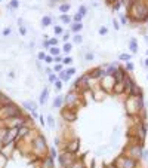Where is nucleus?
<instances>
[{
  "instance_id": "nucleus-44",
  "label": "nucleus",
  "mask_w": 148,
  "mask_h": 168,
  "mask_svg": "<svg viewBox=\"0 0 148 168\" xmlns=\"http://www.w3.org/2000/svg\"><path fill=\"white\" fill-rule=\"evenodd\" d=\"M55 33L56 34H62V28L61 27H55Z\"/></svg>"
},
{
  "instance_id": "nucleus-31",
  "label": "nucleus",
  "mask_w": 148,
  "mask_h": 168,
  "mask_svg": "<svg viewBox=\"0 0 148 168\" xmlns=\"http://www.w3.org/2000/svg\"><path fill=\"white\" fill-rule=\"evenodd\" d=\"M51 158H52V159H55V158H58V153H56V149H53V147L51 149Z\"/></svg>"
},
{
  "instance_id": "nucleus-7",
  "label": "nucleus",
  "mask_w": 148,
  "mask_h": 168,
  "mask_svg": "<svg viewBox=\"0 0 148 168\" xmlns=\"http://www.w3.org/2000/svg\"><path fill=\"white\" fill-rule=\"evenodd\" d=\"M79 100H80V97L77 95V92L71 91L68 95H65V106H67L68 109H74V107H77Z\"/></svg>"
},
{
  "instance_id": "nucleus-53",
  "label": "nucleus",
  "mask_w": 148,
  "mask_h": 168,
  "mask_svg": "<svg viewBox=\"0 0 148 168\" xmlns=\"http://www.w3.org/2000/svg\"><path fill=\"white\" fill-rule=\"evenodd\" d=\"M108 3H113V2H117V0H107Z\"/></svg>"
},
{
  "instance_id": "nucleus-30",
  "label": "nucleus",
  "mask_w": 148,
  "mask_h": 168,
  "mask_svg": "<svg viewBox=\"0 0 148 168\" xmlns=\"http://www.w3.org/2000/svg\"><path fill=\"white\" fill-rule=\"evenodd\" d=\"M68 9H70V5H67V3H65V5H61V6H59V11H61V12H67Z\"/></svg>"
},
{
  "instance_id": "nucleus-21",
  "label": "nucleus",
  "mask_w": 148,
  "mask_h": 168,
  "mask_svg": "<svg viewBox=\"0 0 148 168\" xmlns=\"http://www.w3.org/2000/svg\"><path fill=\"white\" fill-rule=\"evenodd\" d=\"M59 80H62V82H67V80H70V76L67 75V72H65V70L59 72Z\"/></svg>"
},
{
  "instance_id": "nucleus-19",
  "label": "nucleus",
  "mask_w": 148,
  "mask_h": 168,
  "mask_svg": "<svg viewBox=\"0 0 148 168\" xmlns=\"http://www.w3.org/2000/svg\"><path fill=\"white\" fill-rule=\"evenodd\" d=\"M82 28H83V24H82V23H74V24L71 26V30H73L74 33H79Z\"/></svg>"
},
{
  "instance_id": "nucleus-32",
  "label": "nucleus",
  "mask_w": 148,
  "mask_h": 168,
  "mask_svg": "<svg viewBox=\"0 0 148 168\" xmlns=\"http://www.w3.org/2000/svg\"><path fill=\"white\" fill-rule=\"evenodd\" d=\"M62 63H64V64H71V63H73V58H71V57H65V58L62 60Z\"/></svg>"
},
{
  "instance_id": "nucleus-46",
  "label": "nucleus",
  "mask_w": 148,
  "mask_h": 168,
  "mask_svg": "<svg viewBox=\"0 0 148 168\" xmlns=\"http://www.w3.org/2000/svg\"><path fill=\"white\" fill-rule=\"evenodd\" d=\"M37 57H39V60H45V58H46V55H45L43 52H39V55H37Z\"/></svg>"
},
{
  "instance_id": "nucleus-29",
  "label": "nucleus",
  "mask_w": 148,
  "mask_h": 168,
  "mask_svg": "<svg viewBox=\"0 0 148 168\" xmlns=\"http://www.w3.org/2000/svg\"><path fill=\"white\" fill-rule=\"evenodd\" d=\"M65 72H67V75H68L70 77L76 75V69H74V67H70V69H68V70H65Z\"/></svg>"
},
{
  "instance_id": "nucleus-26",
  "label": "nucleus",
  "mask_w": 148,
  "mask_h": 168,
  "mask_svg": "<svg viewBox=\"0 0 148 168\" xmlns=\"http://www.w3.org/2000/svg\"><path fill=\"white\" fill-rule=\"evenodd\" d=\"M73 42H74V43H82V42H83V37H82L80 34H76V36L73 37Z\"/></svg>"
},
{
  "instance_id": "nucleus-4",
  "label": "nucleus",
  "mask_w": 148,
  "mask_h": 168,
  "mask_svg": "<svg viewBox=\"0 0 148 168\" xmlns=\"http://www.w3.org/2000/svg\"><path fill=\"white\" fill-rule=\"evenodd\" d=\"M58 161H59V165H61L62 168H70V167L77 161V158L74 156V153L62 152L61 155H58Z\"/></svg>"
},
{
  "instance_id": "nucleus-55",
  "label": "nucleus",
  "mask_w": 148,
  "mask_h": 168,
  "mask_svg": "<svg viewBox=\"0 0 148 168\" xmlns=\"http://www.w3.org/2000/svg\"><path fill=\"white\" fill-rule=\"evenodd\" d=\"M145 66H147V67H148V58H147V60H145Z\"/></svg>"
},
{
  "instance_id": "nucleus-38",
  "label": "nucleus",
  "mask_w": 148,
  "mask_h": 168,
  "mask_svg": "<svg viewBox=\"0 0 148 168\" xmlns=\"http://www.w3.org/2000/svg\"><path fill=\"white\" fill-rule=\"evenodd\" d=\"M82 18H83V17H82L80 14H77V15H74V21H76V23H80V21H82Z\"/></svg>"
},
{
  "instance_id": "nucleus-34",
  "label": "nucleus",
  "mask_w": 148,
  "mask_h": 168,
  "mask_svg": "<svg viewBox=\"0 0 148 168\" xmlns=\"http://www.w3.org/2000/svg\"><path fill=\"white\" fill-rule=\"evenodd\" d=\"M48 123H49V126H53L55 125V121H53L52 116H48Z\"/></svg>"
},
{
  "instance_id": "nucleus-6",
  "label": "nucleus",
  "mask_w": 148,
  "mask_h": 168,
  "mask_svg": "<svg viewBox=\"0 0 148 168\" xmlns=\"http://www.w3.org/2000/svg\"><path fill=\"white\" fill-rule=\"evenodd\" d=\"M114 83H116V79H114V76L105 75V76L101 79V88H102L105 92H113Z\"/></svg>"
},
{
  "instance_id": "nucleus-27",
  "label": "nucleus",
  "mask_w": 148,
  "mask_h": 168,
  "mask_svg": "<svg viewBox=\"0 0 148 168\" xmlns=\"http://www.w3.org/2000/svg\"><path fill=\"white\" fill-rule=\"evenodd\" d=\"M93 57H95V55H93L92 52H86V54H84V60H86V61H92Z\"/></svg>"
},
{
  "instance_id": "nucleus-25",
  "label": "nucleus",
  "mask_w": 148,
  "mask_h": 168,
  "mask_svg": "<svg viewBox=\"0 0 148 168\" xmlns=\"http://www.w3.org/2000/svg\"><path fill=\"white\" fill-rule=\"evenodd\" d=\"M59 54V48H56V46H51V55L52 57H56Z\"/></svg>"
},
{
  "instance_id": "nucleus-11",
  "label": "nucleus",
  "mask_w": 148,
  "mask_h": 168,
  "mask_svg": "<svg viewBox=\"0 0 148 168\" xmlns=\"http://www.w3.org/2000/svg\"><path fill=\"white\" fill-rule=\"evenodd\" d=\"M79 147H80V141L77 140V138H74V140H71V141H68L67 144H65V150L64 152H70V153H77V150H79Z\"/></svg>"
},
{
  "instance_id": "nucleus-12",
  "label": "nucleus",
  "mask_w": 148,
  "mask_h": 168,
  "mask_svg": "<svg viewBox=\"0 0 148 168\" xmlns=\"http://www.w3.org/2000/svg\"><path fill=\"white\" fill-rule=\"evenodd\" d=\"M124 91H126V88H124V83H123V82H116V83H114L113 94H116V95H120V94H123Z\"/></svg>"
},
{
  "instance_id": "nucleus-56",
  "label": "nucleus",
  "mask_w": 148,
  "mask_h": 168,
  "mask_svg": "<svg viewBox=\"0 0 148 168\" xmlns=\"http://www.w3.org/2000/svg\"><path fill=\"white\" fill-rule=\"evenodd\" d=\"M147 55H148V49H147Z\"/></svg>"
},
{
  "instance_id": "nucleus-13",
  "label": "nucleus",
  "mask_w": 148,
  "mask_h": 168,
  "mask_svg": "<svg viewBox=\"0 0 148 168\" xmlns=\"http://www.w3.org/2000/svg\"><path fill=\"white\" fill-rule=\"evenodd\" d=\"M42 165H43V168H55V167H53V159H52L51 156H46V158L43 159Z\"/></svg>"
},
{
  "instance_id": "nucleus-1",
  "label": "nucleus",
  "mask_w": 148,
  "mask_h": 168,
  "mask_svg": "<svg viewBox=\"0 0 148 168\" xmlns=\"http://www.w3.org/2000/svg\"><path fill=\"white\" fill-rule=\"evenodd\" d=\"M129 15L135 21H147L148 20V5L141 0H132L129 5Z\"/></svg>"
},
{
  "instance_id": "nucleus-52",
  "label": "nucleus",
  "mask_w": 148,
  "mask_h": 168,
  "mask_svg": "<svg viewBox=\"0 0 148 168\" xmlns=\"http://www.w3.org/2000/svg\"><path fill=\"white\" fill-rule=\"evenodd\" d=\"M40 123H42V125H45V119H43V116H40Z\"/></svg>"
},
{
  "instance_id": "nucleus-14",
  "label": "nucleus",
  "mask_w": 148,
  "mask_h": 168,
  "mask_svg": "<svg viewBox=\"0 0 148 168\" xmlns=\"http://www.w3.org/2000/svg\"><path fill=\"white\" fill-rule=\"evenodd\" d=\"M129 48H130V52H132V54H136V52H138V42H136L135 37L130 39V42H129Z\"/></svg>"
},
{
  "instance_id": "nucleus-20",
  "label": "nucleus",
  "mask_w": 148,
  "mask_h": 168,
  "mask_svg": "<svg viewBox=\"0 0 148 168\" xmlns=\"http://www.w3.org/2000/svg\"><path fill=\"white\" fill-rule=\"evenodd\" d=\"M70 168H86V165L83 164V159H79V161H76Z\"/></svg>"
},
{
  "instance_id": "nucleus-41",
  "label": "nucleus",
  "mask_w": 148,
  "mask_h": 168,
  "mask_svg": "<svg viewBox=\"0 0 148 168\" xmlns=\"http://www.w3.org/2000/svg\"><path fill=\"white\" fill-rule=\"evenodd\" d=\"M107 31H108L107 27H101V28H99V34H107Z\"/></svg>"
},
{
  "instance_id": "nucleus-37",
  "label": "nucleus",
  "mask_w": 148,
  "mask_h": 168,
  "mask_svg": "<svg viewBox=\"0 0 148 168\" xmlns=\"http://www.w3.org/2000/svg\"><path fill=\"white\" fill-rule=\"evenodd\" d=\"M55 88H56V89H61V88H62V80H56V82H55Z\"/></svg>"
},
{
  "instance_id": "nucleus-36",
  "label": "nucleus",
  "mask_w": 148,
  "mask_h": 168,
  "mask_svg": "<svg viewBox=\"0 0 148 168\" xmlns=\"http://www.w3.org/2000/svg\"><path fill=\"white\" fill-rule=\"evenodd\" d=\"M120 23H121L123 26H126V24H127V18H126L124 15H121V17H120Z\"/></svg>"
},
{
  "instance_id": "nucleus-47",
  "label": "nucleus",
  "mask_w": 148,
  "mask_h": 168,
  "mask_svg": "<svg viewBox=\"0 0 148 168\" xmlns=\"http://www.w3.org/2000/svg\"><path fill=\"white\" fill-rule=\"evenodd\" d=\"M126 69H127L129 72H130V70H133V64H132V63H127V66H126Z\"/></svg>"
},
{
  "instance_id": "nucleus-15",
  "label": "nucleus",
  "mask_w": 148,
  "mask_h": 168,
  "mask_svg": "<svg viewBox=\"0 0 148 168\" xmlns=\"http://www.w3.org/2000/svg\"><path fill=\"white\" fill-rule=\"evenodd\" d=\"M62 104H65V97H61V95H59V97H56V98L53 100V104H52V106H53L55 109H58V107H61Z\"/></svg>"
},
{
  "instance_id": "nucleus-54",
  "label": "nucleus",
  "mask_w": 148,
  "mask_h": 168,
  "mask_svg": "<svg viewBox=\"0 0 148 168\" xmlns=\"http://www.w3.org/2000/svg\"><path fill=\"white\" fill-rule=\"evenodd\" d=\"M104 168H114L113 165H107V167H104Z\"/></svg>"
},
{
  "instance_id": "nucleus-9",
  "label": "nucleus",
  "mask_w": 148,
  "mask_h": 168,
  "mask_svg": "<svg viewBox=\"0 0 148 168\" xmlns=\"http://www.w3.org/2000/svg\"><path fill=\"white\" fill-rule=\"evenodd\" d=\"M61 116H62V119L65 121V122H76L77 121V112L74 110V109H65V110H62L61 112Z\"/></svg>"
},
{
  "instance_id": "nucleus-18",
  "label": "nucleus",
  "mask_w": 148,
  "mask_h": 168,
  "mask_svg": "<svg viewBox=\"0 0 148 168\" xmlns=\"http://www.w3.org/2000/svg\"><path fill=\"white\" fill-rule=\"evenodd\" d=\"M52 24V18L51 17H43L42 18V27H49Z\"/></svg>"
},
{
  "instance_id": "nucleus-8",
  "label": "nucleus",
  "mask_w": 148,
  "mask_h": 168,
  "mask_svg": "<svg viewBox=\"0 0 148 168\" xmlns=\"http://www.w3.org/2000/svg\"><path fill=\"white\" fill-rule=\"evenodd\" d=\"M3 115H5V118H17L21 115V109H18L14 104H8L3 107Z\"/></svg>"
},
{
  "instance_id": "nucleus-5",
  "label": "nucleus",
  "mask_w": 148,
  "mask_h": 168,
  "mask_svg": "<svg viewBox=\"0 0 148 168\" xmlns=\"http://www.w3.org/2000/svg\"><path fill=\"white\" fill-rule=\"evenodd\" d=\"M142 146L139 144V143H133V144H129V147H127V150L124 152V155L126 156H129V158H132V159H139L141 156H142Z\"/></svg>"
},
{
  "instance_id": "nucleus-16",
  "label": "nucleus",
  "mask_w": 148,
  "mask_h": 168,
  "mask_svg": "<svg viewBox=\"0 0 148 168\" xmlns=\"http://www.w3.org/2000/svg\"><path fill=\"white\" fill-rule=\"evenodd\" d=\"M104 95H105V91H104L102 88H99L96 92H93V98H95L96 101H99V100H104Z\"/></svg>"
},
{
  "instance_id": "nucleus-24",
  "label": "nucleus",
  "mask_w": 148,
  "mask_h": 168,
  "mask_svg": "<svg viewBox=\"0 0 148 168\" xmlns=\"http://www.w3.org/2000/svg\"><path fill=\"white\" fill-rule=\"evenodd\" d=\"M62 51H64L65 54L71 52V43H70V42H65V43H64V48H62Z\"/></svg>"
},
{
  "instance_id": "nucleus-3",
  "label": "nucleus",
  "mask_w": 148,
  "mask_h": 168,
  "mask_svg": "<svg viewBox=\"0 0 148 168\" xmlns=\"http://www.w3.org/2000/svg\"><path fill=\"white\" fill-rule=\"evenodd\" d=\"M111 165L114 168H136L138 167V161L136 159H132V158H129L126 155H120V156H117L113 161Z\"/></svg>"
},
{
  "instance_id": "nucleus-2",
  "label": "nucleus",
  "mask_w": 148,
  "mask_h": 168,
  "mask_svg": "<svg viewBox=\"0 0 148 168\" xmlns=\"http://www.w3.org/2000/svg\"><path fill=\"white\" fill-rule=\"evenodd\" d=\"M124 107H126V113L129 116H133L138 112H142L144 110V97H135V95L129 94L124 101Z\"/></svg>"
},
{
  "instance_id": "nucleus-45",
  "label": "nucleus",
  "mask_w": 148,
  "mask_h": 168,
  "mask_svg": "<svg viewBox=\"0 0 148 168\" xmlns=\"http://www.w3.org/2000/svg\"><path fill=\"white\" fill-rule=\"evenodd\" d=\"M55 72H62V66L61 64H56L55 66Z\"/></svg>"
},
{
  "instance_id": "nucleus-10",
  "label": "nucleus",
  "mask_w": 148,
  "mask_h": 168,
  "mask_svg": "<svg viewBox=\"0 0 148 168\" xmlns=\"http://www.w3.org/2000/svg\"><path fill=\"white\" fill-rule=\"evenodd\" d=\"M33 147H34V150L37 152V153H45L46 150H48V146H46V141H45V138L43 137H37L34 141H33Z\"/></svg>"
},
{
  "instance_id": "nucleus-23",
  "label": "nucleus",
  "mask_w": 148,
  "mask_h": 168,
  "mask_svg": "<svg viewBox=\"0 0 148 168\" xmlns=\"http://www.w3.org/2000/svg\"><path fill=\"white\" fill-rule=\"evenodd\" d=\"M6 162H8L6 156L0 153V168H5V167H6Z\"/></svg>"
},
{
  "instance_id": "nucleus-22",
  "label": "nucleus",
  "mask_w": 148,
  "mask_h": 168,
  "mask_svg": "<svg viewBox=\"0 0 148 168\" xmlns=\"http://www.w3.org/2000/svg\"><path fill=\"white\" fill-rule=\"evenodd\" d=\"M27 132H28V128H27V126H24V125H22V126H19V128H18V137H24Z\"/></svg>"
},
{
  "instance_id": "nucleus-48",
  "label": "nucleus",
  "mask_w": 148,
  "mask_h": 168,
  "mask_svg": "<svg viewBox=\"0 0 148 168\" xmlns=\"http://www.w3.org/2000/svg\"><path fill=\"white\" fill-rule=\"evenodd\" d=\"M12 8H17L18 6V0H12V5H11Z\"/></svg>"
},
{
  "instance_id": "nucleus-51",
  "label": "nucleus",
  "mask_w": 148,
  "mask_h": 168,
  "mask_svg": "<svg viewBox=\"0 0 148 168\" xmlns=\"http://www.w3.org/2000/svg\"><path fill=\"white\" fill-rule=\"evenodd\" d=\"M68 39H70V34H68V33L64 34V42H68Z\"/></svg>"
},
{
  "instance_id": "nucleus-49",
  "label": "nucleus",
  "mask_w": 148,
  "mask_h": 168,
  "mask_svg": "<svg viewBox=\"0 0 148 168\" xmlns=\"http://www.w3.org/2000/svg\"><path fill=\"white\" fill-rule=\"evenodd\" d=\"M113 24H114V28H116V30H118V28H120V26H118V23H117V21H113Z\"/></svg>"
},
{
  "instance_id": "nucleus-50",
  "label": "nucleus",
  "mask_w": 148,
  "mask_h": 168,
  "mask_svg": "<svg viewBox=\"0 0 148 168\" xmlns=\"http://www.w3.org/2000/svg\"><path fill=\"white\" fill-rule=\"evenodd\" d=\"M9 33H11V30H9V28H5V30H3V36H8Z\"/></svg>"
},
{
  "instance_id": "nucleus-40",
  "label": "nucleus",
  "mask_w": 148,
  "mask_h": 168,
  "mask_svg": "<svg viewBox=\"0 0 148 168\" xmlns=\"http://www.w3.org/2000/svg\"><path fill=\"white\" fill-rule=\"evenodd\" d=\"M53 61H55V63H56V64H61V63H62V58H61V57H59V55H56V57H55V58H53Z\"/></svg>"
},
{
  "instance_id": "nucleus-35",
  "label": "nucleus",
  "mask_w": 148,
  "mask_h": 168,
  "mask_svg": "<svg viewBox=\"0 0 148 168\" xmlns=\"http://www.w3.org/2000/svg\"><path fill=\"white\" fill-rule=\"evenodd\" d=\"M61 20H62L64 23H70V21H71V18L67 17V15H61Z\"/></svg>"
},
{
  "instance_id": "nucleus-39",
  "label": "nucleus",
  "mask_w": 148,
  "mask_h": 168,
  "mask_svg": "<svg viewBox=\"0 0 148 168\" xmlns=\"http://www.w3.org/2000/svg\"><path fill=\"white\" fill-rule=\"evenodd\" d=\"M45 61H46V63H48V64H51V63H52V61H53V57H52V55H48V57H46V58H45Z\"/></svg>"
},
{
  "instance_id": "nucleus-42",
  "label": "nucleus",
  "mask_w": 148,
  "mask_h": 168,
  "mask_svg": "<svg viewBox=\"0 0 148 168\" xmlns=\"http://www.w3.org/2000/svg\"><path fill=\"white\" fill-rule=\"evenodd\" d=\"M49 80H51V82H56V76L51 73V75H49Z\"/></svg>"
},
{
  "instance_id": "nucleus-43",
  "label": "nucleus",
  "mask_w": 148,
  "mask_h": 168,
  "mask_svg": "<svg viewBox=\"0 0 148 168\" xmlns=\"http://www.w3.org/2000/svg\"><path fill=\"white\" fill-rule=\"evenodd\" d=\"M141 158H144V159H148V150H142V156Z\"/></svg>"
},
{
  "instance_id": "nucleus-33",
  "label": "nucleus",
  "mask_w": 148,
  "mask_h": 168,
  "mask_svg": "<svg viewBox=\"0 0 148 168\" xmlns=\"http://www.w3.org/2000/svg\"><path fill=\"white\" fill-rule=\"evenodd\" d=\"M86 12H87V9H86L84 6H82V8H80V11H79V14H80L82 17H84V15H86Z\"/></svg>"
},
{
  "instance_id": "nucleus-17",
  "label": "nucleus",
  "mask_w": 148,
  "mask_h": 168,
  "mask_svg": "<svg viewBox=\"0 0 148 168\" xmlns=\"http://www.w3.org/2000/svg\"><path fill=\"white\" fill-rule=\"evenodd\" d=\"M48 95H49V89H48V88H45V89L42 91V95H40V103H42V104H45V103H46Z\"/></svg>"
},
{
  "instance_id": "nucleus-28",
  "label": "nucleus",
  "mask_w": 148,
  "mask_h": 168,
  "mask_svg": "<svg viewBox=\"0 0 148 168\" xmlns=\"http://www.w3.org/2000/svg\"><path fill=\"white\" fill-rule=\"evenodd\" d=\"M118 58H120L121 61H129V60H130V55H129V54H121Z\"/></svg>"
}]
</instances>
